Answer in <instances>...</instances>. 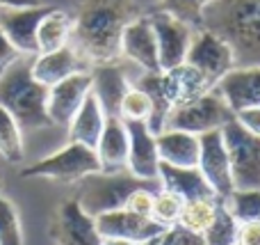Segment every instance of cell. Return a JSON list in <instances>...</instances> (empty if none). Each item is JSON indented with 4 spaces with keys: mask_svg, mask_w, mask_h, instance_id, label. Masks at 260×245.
<instances>
[{
    "mask_svg": "<svg viewBox=\"0 0 260 245\" xmlns=\"http://www.w3.org/2000/svg\"><path fill=\"white\" fill-rule=\"evenodd\" d=\"M50 236L57 245H101L94 218L80 209L76 197L57 206L50 223Z\"/></svg>",
    "mask_w": 260,
    "mask_h": 245,
    "instance_id": "obj_10",
    "label": "cell"
},
{
    "mask_svg": "<svg viewBox=\"0 0 260 245\" xmlns=\"http://www.w3.org/2000/svg\"><path fill=\"white\" fill-rule=\"evenodd\" d=\"M139 188L160 190V179H139L128 170L121 172H94L78 181V204L87 215L96 218L108 211H117L126 206V200Z\"/></svg>",
    "mask_w": 260,
    "mask_h": 245,
    "instance_id": "obj_4",
    "label": "cell"
},
{
    "mask_svg": "<svg viewBox=\"0 0 260 245\" xmlns=\"http://www.w3.org/2000/svg\"><path fill=\"white\" fill-rule=\"evenodd\" d=\"M128 131V172L139 179H157L160 156L155 135L148 131L146 122H123Z\"/></svg>",
    "mask_w": 260,
    "mask_h": 245,
    "instance_id": "obj_19",
    "label": "cell"
},
{
    "mask_svg": "<svg viewBox=\"0 0 260 245\" xmlns=\"http://www.w3.org/2000/svg\"><path fill=\"white\" fill-rule=\"evenodd\" d=\"M50 12L48 5L37 7H5L0 9V30L7 35L21 55H37V28Z\"/></svg>",
    "mask_w": 260,
    "mask_h": 245,
    "instance_id": "obj_13",
    "label": "cell"
},
{
    "mask_svg": "<svg viewBox=\"0 0 260 245\" xmlns=\"http://www.w3.org/2000/svg\"><path fill=\"white\" fill-rule=\"evenodd\" d=\"M151 99L144 90L130 85V90L123 94L121 99V108H119V119L123 122H146L151 117Z\"/></svg>",
    "mask_w": 260,
    "mask_h": 245,
    "instance_id": "obj_31",
    "label": "cell"
},
{
    "mask_svg": "<svg viewBox=\"0 0 260 245\" xmlns=\"http://www.w3.org/2000/svg\"><path fill=\"white\" fill-rule=\"evenodd\" d=\"M235 245H238V243H235Z\"/></svg>",
    "mask_w": 260,
    "mask_h": 245,
    "instance_id": "obj_41",
    "label": "cell"
},
{
    "mask_svg": "<svg viewBox=\"0 0 260 245\" xmlns=\"http://www.w3.org/2000/svg\"><path fill=\"white\" fill-rule=\"evenodd\" d=\"M18 58H21V53L14 48V44L7 39V35L0 30V73H3L5 69L12 67Z\"/></svg>",
    "mask_w": 260,
    "mask_h": 245,
    "instance_id": "obj_36",
    "label": "cell"
},
{
    "mask_svg": "<svg viewBox=\"0 0 260 245\" xmlns=\"http://www.w3.org/2000/svg\"><path fill=\"white\" fill-rule=\"evenodd\" d=\"M89 69L91 64L71 44L62 46L57 50H50V53H39L32 58V76H35L37 83H41L46 87L55 85V83L73 76V73L89 71Z\"/></svg>",
    "mask_w": 260,
    "mask_h": 245,
    "instance_id": "obj_18",
    "label": "cell"
},
{
    "mask_svg": "<svg viewBox=\"0 0 260 245\" xmlns=\"http://www.w3.org/2000/svg\"><path fill=\"white\" fill-rule=\"evenodd\" d=\"M146 16L153 25V32H155L160 71L174 69V67H178V64H185L189 44H192V37L197 30H194L192 25H187V23L178 21V18L171 16V14L157 12V9H151Z\"/></svg>",
    "mask_w": 260,
    "mask_h": 245,
    "instance_id": "obj_9",
    "label": "cell"
},
{
    "mask_svg": "<svg viewBox=\"0 0 260 245\" xmlns=\"http://www.w3.org/2000/svg\"><path fill=\"white\" fill-rule=\"evenodd\" d=\"M210 3L212 0H157V5L153 9L171 14V16H176L178 21L187 23L194 30H199L203 23V9Z\"/></svg>",
    "mask_w": 260,
    "mask_h": 245,
    "instance_id": "obj_28",
    "label": "cell"
},
{
    "mask_svg": "<svg viewBox=\"0 0 260 245\" xmlns=\"http://www.w3.org/2000/svg\"><path fill=\"white\" fill-rule=\"evenodd\" d=\"M231 119H235V113L215 90H208L206 94L197 96L194 101H187V103L171 110L167 115L165 128L201 135L208 131H219Z\"/></svg>",
    "mask_w": 260,
    "mask_h": 245,
    "instance_id": "obj_7",
    "label": "cell"
},
{
    "mask_svg": "<svg viewBox=\"0 0 260 245\" xmlns=\"http://www.w3.org/2000/svg\"><path fill=\"white\" fill-rule=\"evenodd\" d=\"M238 225L240 223L233 218V213L226 209L224 200H221L212 223L203 232V241L206 245H235L238 243Z\"/></svg>",
    "mask_w": 260,
    "mask_h": 245,
    "instance_id": "obj_27",
    "label": "cell"
},
{
    "mask_svg": "<svg viewBox=\"0 0 260 245\" xmlns=\"http://www.w3.org/2000/svg\"><path fill=\"white\" fill-rule=\"evenodd\" d=\"M139 245H162L160 243V234H157V236H153V238H148V241H144V243H139Z\"/></svg>",
    "mask_w": 260,
    "mask_h": 245,
    "instance_id": "obj_40",
    "label": "cell"
},
{
    "mask_svg": "<svg viewBox=\"0 0 260 245\" xmlns=\"http://www.w3.org/2000/svg\"><path fill=\"white\" fill-rule=\"evenodd\" d=\"M0 245H23V227L12 200L0 195Z\"/></svg>",
    "mask_w": 260,
    "mask_h": 245,
    "instance_id": "obj_32",
    "label": "cell"
},
{
    "mask_svg": "<svg viewBox=\"0 0 260 245\" xmlns=\"http://www.w3.org/2000/svg\"><path fill=\"white\" fill-rule=\"evenodd\" d=\"M199 172L206 177L210 188L219 197H229L233 193L231 163L226 154V145L221 131H208L199 135Z\"/></svg>",
    "mask_w": 260,
    "mask_h": 245,
    "instance_id": "obj_11",
    "label": "cell"
},
{
    "mask_svg": "<svg viewBox=\"0 0 260 245\" xmlns=\"http://www.w3.org/2000/svg\"><path fill=\"white\" fill-rule=\"evenodd\" d=\"M91 92V73L80 71L64 80L48 87V99H46V113H48L53 126H69L73 115L80 110L82 101Z\"/></svg>",
    "mask_w": 260,
    "mask_h": 245,
    "instance_id": "obj_12",
    "label": "cell"
},
{
    "mask_svg": "<svg viewBox=\"0 0 260 245\" xmlns=\"http://www.w3.org/2000/svg\"><path fill=\"white\" fill-rule=\"evenodd\" d=\"M101 245H139L128 238H112V236H101Z\"/></svg>",
    "mask_w": 260,
    "mask_h": 245,
    "instance_id": "obj_39",
    "label": "cell"
},
{
    "mask_svg": "<svg viewBox=\"0 0 260 245\" xmlns=\"http://www.w3.org/2000/svg\"><path fill=\"white\" fill-rule=\"evenodd\" d=\"M121 58L137 64L142 71H160L157 62L155 32L146 14H139L123 28L121 35Z\"/></svg>",
    "mask_w": 260,
    "mask_h": 245,
    "instance_id": "obj_14",
    "label": "cell"
},
{
    "mask_svg": "<svg viewBox=\"0 0 260 245\" xmlns=\"http://www.w3.org/2000/svg\"><path fill=\"white\" fill-rule=\"evenodd\" d=\"M224 204L238 223H260V190H233Z\"/></svg>",
    "mask_w": 260,
    "mask_h": 245,
    "instance_id": "obj_30",
    "label": "cell"
},
{
    "mask_svg": "<svg viewBox=\"0 0 260 245\" xmlns=\"http://www.w3.org/2000/svg\"><path fill=\"white\" fill-rule=\"evenodd\" d=\"M221 200H224V197L215 195V197H199V200L185 202L183 211H180L178 225L189 229V232L203 234L208 229V225L212 223V218H215V211Z\"/></svg>",
    "mask_w": 260,
    "mask_h": 245,
    "instance_id": "obj_25",
    "label": "cell"
},
{
    "mask_svg": "<svg viewBox=\"0 0 260 245\" xmlns=\"http://www.w3.org/2000/svg\"><path fill=\"white\" fill-rule=\"evenodd\" d=\"M185 64L194 67L208 80V85L215 87L217 80L235 67V55L233 48L219 35L206 30V28H199L192 37Z\"/></svg>",
    "mask_w": 260,
    "mask_h": 245,
    "instance_id": "obj_8",
    "label": "cell"
},
{
    "mask_svg": "<svg viewBox=\"0 0 260 245\" xmlns=\"http://www.w3.org/2000/svg\"><path fill=\"white\" fill-rule=\"evenodd\" d=\"M153 197H155V190H151V188H139V190H135L126 200L123 209L133 211V213H137V215H144V218H151Z\"/></svg>",
    "mask_w": 260,
    "mask_h": 245,
    "instance_id": "obj_34",
    "label": "cell"
},
{
    "mask_svg": "<svg viewBox=\"0 0 260 245\" xmlns=\"http://www.w3.org/2000/svg\"><path fill=\"white\" fill-rule=\"evenodd\" d=\"M89 73H91V94L96 96L105 117H119L121 99L130 90V85H133L126 69L119 62H108V64H94L89 69Z\"/></svg>",
    "mask_w": 260,
    "mask_h": 245,
    "instance_id": "obj_15",
    "label": "cell"
},
{
    "mask_svg": "<svg viewBox=\"0 0 260 245\" xmlns=\"http://www.w3.org/2000/svg\"><path fill=\"white\" fill-rule=\"evenodd\" d=\"M96 156L101 163V172H121L128 170V131L123 119L108 117L101 140L96 145Z\"/></svg>",
    "mask_w": 260,
    "mask_h": 245,
    "instance_id": "obj_20",
    "label": "cell"
},
{
    "mask_svg": "<svg viewBox=\"0 0 260 245\" xmlns=\"http://www.w3.org/2000/svg\"><path fill=\"white\" fill-rule=\"evenodd\" d=\"M105 119L108 117H105V113L101 110L96 96L89 92L87 99L82 101L80 110L73 115V119L67 126L69 142H80V145L96 149V145H99V140H101V133H103V128H105Z\"/></svg>",
    "mask_w": 260,
    "mask_h": 245,
    "instance_id": "obj_23",
    "label": "cell"
},
{
    "mask_svg": "<svg viewBox=\"0 0 260 245\" xmlns=\"http://www.w3.org/2000/svg\"><path fill=\"white\" fill-rule=\"evenodd\" d=\"M155 147L162 163L174 168H197L199 163V135L194 133L165 128L155 135Z\"/></svg>",
    "mask_w": 260,
    "mask_h": 245,
    "instance_id": "obj_22",
    "label": "cell"
},
{
    "mask_svg": "<svg viewBox=\"0 0 260 245\" xmlns=\"http://www.w3.org/2000/svg\"><path fill=\"white\" fill-rule=\"evenodd\" d=\"M201 28L233 48L235 67H260V0H212Z\"/></svg>",
    "mask_w": 260,
    "mask_h": 245,
    "instance_id": "obj_2",
    "label": "cell"
},
{
    "mask_svg": "<svg viewBox=\"0 0 260 245\" xmlns=\"http://www.w3.org/2000/svg\"><path fill=\"white\" fill-rule=\"evenodd\" d=\"M238 245H260V223H240Z\"/></svg>",
    "mask_w": 260,
    "mask_h": 245,
    "instance_id": "obj_37",
    "label": "cell"
},
{
    "mask_svg": "<svg viewBox=\"0 0 260 245\" xmlns=\"http://www.w3.org/2000/svg\"><path fill=\"white\" fill-rule=\"evenodd\" d=\"M235 119L247 128L253 135H260V105H253V108H244L240 113H235Z\"/></svg>",
    "mask_w": 260,
    "mask_h": 245,
    "instance_id": "obj_35",
    "label": "cell"
},
{
    "mask_svg": "<svg viewBox=\"0 0 260 245\" xmlns=\"http://www.w3.org/2000/svg\"><path fill=\"white\" fill-rule=\"evenodd\" d=\"M212 90L233 113L260 105V67H233Z\"/></svg>",
    "mask_w": 260,
    "mask_h": 245,
    "instance_id": "obj_16",
    "label": "cell"
},
{
    "mask_svg": "<svg viewBox=\"0 0 260 245\" xmlns=\"http://www.w3.org/2000/svg\"><path fill=\"white\" fill-rule=\"evenodd\" d=\"M96 223V232L101 236H112V238H128L135 243H144L148 238L157 236L165 232V227L155 223L151 218L137 215L128 209H117V211H108L94 218Z\"/></svg>",
    "mask_w": 260,
    "mask_h": 245,
    "instance_id": "obj_17",
    "label": "cell"
},
{
    "mask_svg": "<svg viewBox=\"0 0 260 245\" xmlns=\"http://www.w3.org/2000/svg\"><path fill=\"white\" fill-rule=\"evenodd\" d=\"M139 16L135 0H80L73 16L71 46L94 64L119 62L123 28Z\"/></svg>",
    "mask_w": 260,
    "mask_h": 245,
    "instance_id": "obj_1",
    "label": "cell"
},
{
    "mask_svg": "<svg viewBox=\"0 0 260 245\" xmlns=\"http://www.w3.org/2000/svg\"><path fill=\"white\" fill-rule=\"evenodd\" d=\"M101 172V163L96 149L85 147L80 142H69L59 151L27 165L21 172L23 179H53V181L78 183L80 179Z\"/></svg>",
    "mask_w": 260,
    "mask_h": 245,
    "instance_id": "obj_6",
    "label": "cell"
},
{
    "mask_svg": "<svg viewBox=\"0 0 260 245\" xmlns=\"http://www.w3.org/2000/svg\"><path fill=\"white\" fill-rule=\"evenodd\" d=\"M32 58L35 55H21L0 73V105L16 119L21 131L53 126L46 113L48 87L37 83L32 76Z\"/></svg>",
    "mask_w": 260,
    "mask_h": 245,
    "instance_id": "obj_3",
    "label": "cell"
},
{
    "mask_svg": "<svg viewBox=\"0 0 260 245\" xmlns=\"http://www.w3.org/2000/svg\"><path fill=\"white\" fill-rule=\"evenodd\" d=\"M157 179L160 186L167 190L180 195L185 202L199 200V197H215L217 193L210 188V183L206 181L199 168H174L169 163H162L157 168Z\"/></svg>",
    "mask_w": 260,
    "mask_h": 245,
    "instance_id": "obj_21",
    "label": "cell"
},
{
    "mask_svg": "<svg viewBox=\"0 0 260 245\" xmlns=\"http://www.w3.org/2000/svg\"><path fill=\"white\" fill-rule=\"evenodd\" d=\"M160 243L162 245H206L203 241V234L189 232V229L174 225V227H167L160 234Z\"/></svg>",
    "mask_w": 260,
    "mask_h": 245,
    "instance_id": "obj_33",
    "label": "cell"
},
{
    "mask_svg": "<svg viewBox=\"0 0 260 245\" xmlns=\"http://www.w3.org/2000/svg\"><path fill=\"white\" fill-rule=\"evenodd\" d=\"M231 163L233 190H260V135L249 133L238 119L219 128Z\"/></svg>",
    "mask_w": 260,
    "mask_h": 245,
    "instance_id": "obj_5",
    "label": "cell"
},
{
    "mask_svg": "<svg viewBox=\"0 0 260 245\" xmlns=\"http://www.w3.org/2000/svg\"><path fill=\"white\" fill-rule=\"evenodd\" d=\"M41 0H0V9L5 7H37Z\"/></svg>",
    "mask_w": 260,
    "mask_h": 245,
    "instance_id": "obj_38",
    "label": "cell"
},
{
    "mask_svg": "<svg viewBox=\"0 0 260 245\" xmlns=\"http://www.w3.org/2000/svg\"><path fill=\"white\" fill-rule=\"evenodd\" d=\"M0 156L7 163H21L25 158L23 147V131L16 124V119L0 105Z\"/></svg>",
    "mask_w": 260,
    "mask_h": 245,
    "instance_id": "obj_26",
    "label": "cell"
},
{
    "mask_svg": "<svg viewBox=\"0 0 260 245\" xmlns=\"http://www.w3.org/2000/svg\"><path fill=\"white\" fill-rule=\"evenodd\" d=\"M185 206V200L176 193L167 190V188H160L153 197V209H151V220H155L160 227H174L178 225L180 211Z\"/></svg>",
    "mask_w": 260,
    "mask_h": 245,
    "instance_id": "obj_29",
    "label": "cell"
},
{
    "mask_svg": "<svg viewBox=\"0 0 260 245\" xmlns=\"http://www.w3.org/2000/svg\"><path fill=\"white\" fill-rule=\"evenodd\" d=\"M71 30H73V16L64 9L50 7V12L39 21L37 28V50L39 53H50L62 46L71 44ZM37 53V55H39Z\"/></svg>",
    "mask_w": 260,
    "mask_h": 245,
    "instance_id": "obj_24",
    "label": "cell"
}]
</instances>
